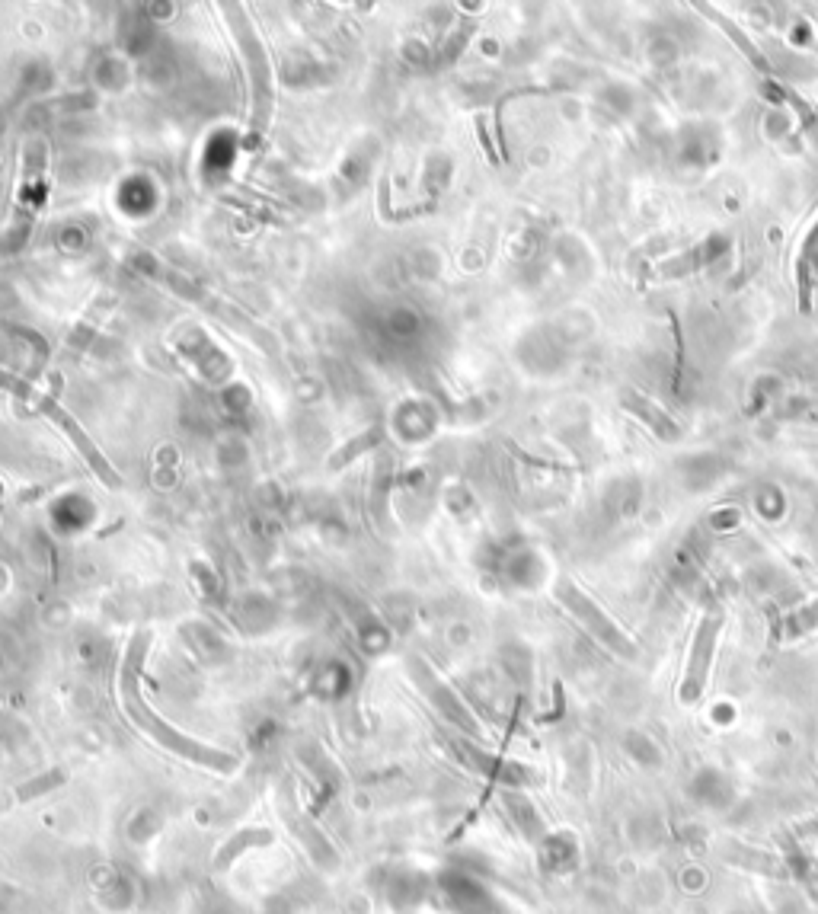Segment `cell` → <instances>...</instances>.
Instances as JSON below:
<instances>
[{"label": "cell", "instance_id": "1", "mask_svg": "<svg viewBox=\"0 0 818 914\" xmlns=\"http://www.w3.org/2000/svg\"><path fill=\"white\" fill-rule=\"evenodd\" d=\"M147 649H151V630L135 633L132 643H128V649H125L122 672H119V697H122L125 716L141 732H147L157 745L173 752L176 758L208 767V771H221V774L237 771V764H240L237 755L224 752V748H218V745H205V742L192 739V736H183V732L173 729L167 720H160V716L147 707V700L141 694V668H144V659H147Z\"/></svg>", "mask_w": 818, "mask_h": 914}, {"label": "cell", "instance_id": "2", "mask_svg": "<svg viewBox=\"0 0 818 914\" xmlns=\"http://www.w3.org/2000/svg\"><path fill=\"white\" fill-rule=\"evenodd\" d=\"M227 13V26H231L237 48L243 61H247L250 71V84H253V112H250V135H247V148H259V141L269 132L272 112H275V80H272V64H269V52L259 32L253 29L250 16L243 7L237 4H224L221 7Z\"/></svg>", "mask_w": 818, "mask_h": 914}, {"label": "cell", "instance_id": "3", "mask_svg": "<svg viewBox=\"0 0 818 914\" xmlns=\"http://www.w3.org/2000/svg\"><path fill=\"white\" fill-rule=\"evenodd\" d=\"M0 387H4L7 394H13L16 400L29 403L32 410H39V413H45L48 419H52L55 426L74 442L77 454L90 464V470L103 480V486H109V489H119V486H122V477L116 473V467H112V464L106 461L103 451L96 448L93 438H90L84 429H80V422H77L68 410H64V406H61L55 397L42 394V390H39L36 384H29L26 378H20V374H10V371H0Z\"/></svg>", "mask_w": 818, "mask_h": 914}, {"label": "cell", "instance_id": "4", "mask_svg": "<svg viewBox=\"0 0 818 914\" xmlns=\"http://www.w3.org/2000/svg\"><path fill=\"white\" fill-rule=\"evenodd\" d=\"M723 624H726V608L719 605V601H710L707 611H703V617H700L697 630H694L691 652H687V665H684V678H681V688H678V700L684 707L697 704L703 688H707L710 665H713V656H716V643H719V633H723Z\"/></svg>", "mask_w": 818, "mask_h": 914}, {"label": "cell", "instance_id": "5", "mask_svg": "<svg viewBox=\"0 0 818 914\" xmlns=\"http://www.w3.org/2000/svg\"><path fill=\"white\" fill-rule=\"evenodd\" d=\"M556 598L563 601L566 611L576 617L582 627H588V633H592L604 649H611V652H617V656H624V659H636V646H633L630 636L620 630L614 620L595 605V598H588L576 582H572V579L556 582Z\"/></svg>", "mask_w": 818, "mask_h": 914}, {"label": "cell", "instance_id": "6", "mask_svg": "<svg viewBox=\"0 0 818 914\" xmlns=\"http://www.w3.org/2000/svg\"><path fill=\"white\" fill-rule=\"evenodd\" d=\"M135 269H138L141 275H147V279H154V282H160V285H167L170 291H176L179 298H186V301H192V304H199V307L211 310V314L227 317V320H231V326H237V330H250V333H256V326H253L247 317H240L234 307H227V304L218 301L215 295H208V291H205L202 285L189 282L186 275H179L176 269L163 266L157 256H151V253H138V256H135Z\"/></svg>", "mask_w": 818, "mask_h": 914}, {"label": "cell", "instance_id": "7", "mask_svg": "<svg viewBox=\"0 0 818 914\" xmlns=\"http://www.w3.org/2000/svg\"><path fill=\"white\" fill-rule=\"evenodd\" d=\"M409 672H413V678H416V684H419V691L429 697V704L445 716V720L451 723V726H457L461 732H467V736H480V723H477V716H473L467 707H464V700L457 697L445 681H441L429 665H425L422 659H409Z\"/></svg>", "mask_w": 818, "mask_h": 914}, {"label": "cell", "instance_id": "8", "mask_svg": "<svg viewBox=\"0 0 818 914\" xmlns=\"http://www.w3.org/2000/svg\"><path fill=\"white\" fill-rule=\"evenodd\" d=\"M176 349L183 352V355L189 358V362H192L195 368H199L211 384H221V381L231 378V371H234L231 358L221 355L215 346H211V342L205 339V333L192 330L189 336H183V339L176 342Z\"/></svg>", "mask_w": 818, "mask_h": 914}, {"label": "cell", "instance_id": "9", "mask_svg": "<svg viewBox=\"0 0 818 914\" xmlns=\"http://www.w3.org/2000/svg\"><path fill=\"white\" fill-rule=\"evenodd\" d=\"M793 275H796L799 307L809 310L812 307V295H815V288H818V218L812 221V227L806 231L803 243H799Z\"/></svg>", "mask_w": 818, "mask_h": 914}, {"label": "cell", "instance_id": "10", "mask_svg": "<svg viewBox=\"0 0 818 914\" xmlns=\"http://www.w3.org/2000/svg\"><path fill=\"white\" fill-rule=\"evenodd\" d=\"M288 819H291V822H288V825H291V831H298V838L304 841V847L310 851V857H314L317 863H323L326 870H333L336 863H339V854L333 851V844L326 841L323 831H320L314 822H310L307 815H301L298 809L288 812Z\"/></svg>", "mask_w": 818, "mask_h": 914}, {"label": "cell", "instance_id": "11", "mask_svg": "<svg viewBox=\"0 0 818 914\" xmlns=\"http://www.w3.org/2000/svg\"><path fill=\"white\" fill-rule=\"evenodd\" d=\"M272 841H275V835H272L269 828H243V831H237V835H231V838H227V841L218 847L215 867H218V870H227L240 854L253 851V847H269Z\"/></svg>", "mask_w": 818, "mask_h": 914}, {"label": "cell", "instance_id": "12", "mask_svg": "<svg viewBox=\"0 0 818 914\" xmlns=\"http://www.w3.org/2000/svg\"><path fill=\"white\" fill-rule=\"evenodd\" d=\"M700 10H703V13H710V20H713L716 26H723V29H726V36L735 42V48H739V52H745V58H748L751 64H755L758 71H767V68H771V64H767V58L761 55V48H758L755 42H751V39L745 36V32H742L739 26H735V23L729 20V16H726L723 10H716V7H703V4H700Z\"/></svg>", "mask_w": 818, "mask_h": 914}, {"label": "cell", "instance_id": "13", "mask_svg": "<svg viewBox=\"0 0 818 914\" xmlns=\"http://www.w3.org/2000/svg\"><path fill=\"white\" fill-rule=\"evenodd\" d=\"M818 630V598L806 601V605L793 608L787 617H783V627H780V636L787 643L793 640H803V636L815 633Z\"/></svg>", "mask_w": 818, "mask_h": 914}, {"label": "cell", "instance_id": "14", "mask_svg": "<svg viewBox=\"0 0 818 914\" xmlns=\"http://www.w3.org/2000/svg\"><path fill=\"white\" fill-rule=\"evenodd\" d=\"M384 442V429L381 426H374V429H368V432H362V435H355L349 445H342L333 457H330V470H342V467H349L355 457H362L365 451H371V448H378Z\"/></svg>", "mask_w": 818, "mask_h": 914}, {"label": "cell", "instance_id": "15", "mask_svg": "<svg viewBox=\"0 0 818 914\" xmlns=\"http://www.w3.org/2000/svg\"><path fill=\"white\" fill-rule=\"evenodd\" d=\"M64 780H68V774H64V771H58V767H55V771H45L42 777L23 780V783H20V787H16V799H20V803H32V799H39V796H48V793H52V790H58Z\"/></svg>", "mask_w": 818, "mask_h": 914}, {"label": "cell", "instance_id": "16", "mask_svg": "<svg viewBox=\"0 0 818 914\" xmlns=\"http://www.w3.org/2000/svg\"><path fill=\"white\" fill-rule=\"evenodd\" d=\"M627 403L633 406L636 413H643L646 419H652V429H656L659 435H675V422L668 419L665 413H656V410H652V403H649L646 397H636V394H633Z\"/></svg>", "mask_w": 818, "mask_h": 914}]
</instances>
